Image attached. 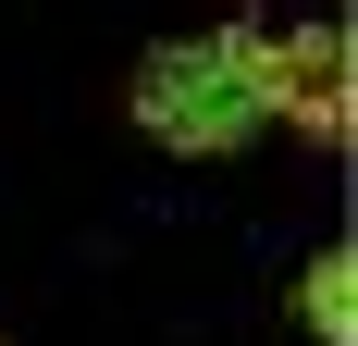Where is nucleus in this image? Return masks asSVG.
Here are the masks:
<instances>
[{"mask_svg": "<svg viewBox=\"0 0 358 346\" xmlns=\"http://www.w3.org/2000/svg\"><path fill=\"white\" fill-rule=\"evenodd\" d=\"M136 124L185 161H222V148H248L272 111H259V37L222 25V37H173V50H148L136 62Z\"/></svg>", "mask_w": 358, "mask_h": 346, "instance_id": "1", "label": "nucleus"}, {"mask_svg": "<svg viewBox=\"0 0 358 346\" xmlns=\"http://www.w3.org/2000/svg\"><path fill=\"white\" fill-rule=\"evenodd\" d=\"M296 310H309V334H322V346H346V334H358V260H346V247H322V260H309Z\"/></svg>", "mask_w": 358, "mask_h": 346, "instance_id": "3", "label": "nucleus"}, {"mask_svg": "<svg viewBox=\"0 0 358 346\" xmlns=\"http://www.w3.org/2000/svg\"><path fill=\"white\" fill-rule=\"evenodd\" d=\"M259 111L296 137H346V37L334 25H296V37H259Z\"/></svg>", "mask_w": 358, "mask_h": 346, "instance_id": "2", "label": "nucleus"}]
</instances>
